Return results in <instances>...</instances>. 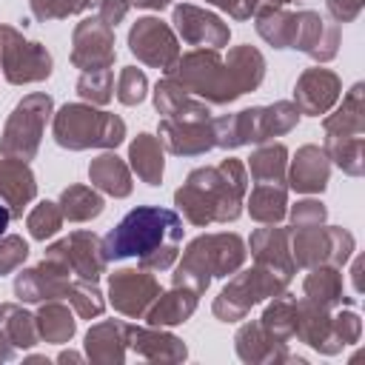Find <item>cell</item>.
Returning a JSON list of instances; mask_svg holds the SVG:
<instances>
[{
	"label": "cell",
	"instance_id": "obj_1",
	"mask_svg": "<svg viewBox=\"0 0 365 365\" xmlns=\"http://www.w3.org/2000/svg\"><path fill=\"white\" fill-rule=\"evenodd\" d=\"M208 106H228L242 94L259 88L265 80V57L254 46H234L222 57L220 48H194L180 54L165 74Z\"/></svg>",
	"mask_w": 365,
	"mask_h": 365
},
{
	"label": "cell",
	"instance_id": "obj_2",
	"mask_svg": "<svg viewBox=\"0 0 365 365\" xmlns=\"http://www.w3.org/2000/svg\"><path fill=\"white\" fill-rule=\"evenodd\" d=\"M182 234L185 228L177 211L160 205H137L103 237V254L108 262L137 257L140 268L160 274L177 262Z\"/></svg>",
	"mask_w": 365,
	"mask_h": 365
},
{
	"label": "cell",
	"instance_id": "obj_3",
	"mask_svg": "<svg viewBox=\"0 0 365 365\" xmlns=\"http://www.w3.org/2000/svg\"><path fill=\"white\" fill-rule=\"evenodd\" d=\"M248 194V171L237 157H225L220 165L194 168L174 191V205L185 222L205 228L214 222H234L242 214Z\"/></svg>",
	"mask_w": 365,
	"mask_h": 365
},
{
	"label": "cell",
	"instance_id": "obj_4",
	"mask_svg": "<svg viewBox=\"0 0 365 365\" xmlns=\"http://www.w3.org/2000/svg\"><path fill=\"white\" fill-rule=\"evenodd\" d=\"M245 257H248V251H245V242L240 234H231V231L200 234L182 251V257L171 274V285H185V288L202 294V291H208L214 277H231L234 271H240L245 265Z\"/></svg>",
	"mask_w": 365,
	"mask_h": 365
},
{
	"label": "cell",
	"instance_id": "obj_5",
	"mask_svg": "<svg viewBox=\"0 0 365 365\" xmlns=\"http://www.w3.org/2000/svg\"><path fill=\"white\" fill-rule=\"evenodd\" d=\"M299 108L291 100H277L271 106H251L237 114H222L214 120V143L217 148H240V145H262L274 137L288 134L299 123Z\"/></svg>",
	"mask_w": 365,
	"mask_h": 365
},
{
	"label": "cell",
	"instance_id": "obj_6",
	"mask_svg": "<svg viewBox=\"0 0 365 365\" xmlns=\"http://www.w3.org/2000/svg\"><path fill=\"white\" fill-rule=\"evenodd\" d=\"M54 143L68 151L86 148H106L114 151L125 140L123 117L103 111L91 103H66L51 114Z\"/></svg>",
	"mask_w": 365,
	"mask_h": 365
},
{
	"label": "cell",
	"instance_id": "obj_7",
	"mask_svg": "<svg viewBox=\"0 0 365 365\" xmlns=\"http://www.w3.org/2000/svg\"><path fill=\"white\" fill-rule=\"evenodd\" d=\"M288 282H291V277L254 262L251 268H245V271L240 268L231 274L228 285L217 294L211 311L220 322H240L262 299H271V297L288 291Z\"/></svg>",
	"mask_w": 365,
	"mask_h": 365
},
{
	"label": "cell",
	"instance_id": "obj_8",
	"mask_svg": "<svg viewBox=\"0 0 365 365\" xmlns=\"http://www.w3.org/2000/svg\"><path fill=\"white\" fill-rule=\"evenodd\" d=\"M54 114V100L43 91L26 94L9 114L3 134H0V154L14 160H34L40 151V140L46 131V123Z\"/></svg>",
	"mask_w": 365,
	"mask_h": 365
},
{
	"label": "cell",
	"instance_id": "obj_9",
	"mask_svg": "<svg viewBox=\"0 0 365 365\" xmlns=\"http://www.w3.org/2000/svg\"><path fill=\"white\" fill-rule=\"evenodd\" d=\"M291 257L297 268L336 265L342 268L356 248V240L348 228L339 225H314V228H291Z\"/></svg>",
	"mask_w": 365,
	"mask_h": 365
},
{
	"label": "cell",
	"instance_id": "obj_10",
	"mask_svg": "<svg viewBox=\"0 0 365 365\" xmlns=\"http://www.w3.org/2000/svg\"><path fill=\"white\" fill-rule=\"evenodd\" d=\"M54 60L37 40H26L20 29L0 26V71L11 86L43 83L51 77Z\"/></svg>",
	"mask_w": 365,
	"mask_h": 365
},
{
	"label": "cell",
	"instance_id": "obj_11",
	"mask_svg": "<svg viewBox=\"0 0 365 365\" xmlns=\"http://www.w3.org/2000/svg\"><path fill=\"white\" fill-rule=\"evenodd\" d=\"M128 51L148 68H160L168 74L180 60V37L160 17H140L128 29Z\"/></svg>",
	"mask_w": 365,
	"mask_h": 365
},
{
	"label": "cell",
	"instance_id": "obj_12",
	"mask_svg": "<svg viewBox=\"0 0 365 365\" xmlns=\"http://www.w3.org/2000/svg\"><path fill=\"white\" fill-rule=\"evenodd\" d=\"M46 257L63 262L71 271V277L88 279V282H97L106 274V265H108V259L103 254V240L94 231H86V228L71 231L68 237L51 242L46 248Z\"/></svg>",
	"mask_w": 365,
	"mask_h": 365
},
{
	"label": "cell",
	"instance_id": "obj_13",
	"mask_svg": "<svg viewBox=\"0 0 365 365\" xmlns=\"http://www.w3.org/2000/svg\"><path fill=\"white\" fill-rule=\"evenodd\" d=\"M160 282L154 279V271L145 268H120L108 277V302L117 314L125 319H143L151 302L160 297Z\"/></svg>",
	"mask_w": 365,
	"mask_h": 365
},
{
	"label": "cell",
	"instance_id": "obj_14",
	"mask_svg": "<svg viewBox=\"0 0 365 365\" xmlns=\"http://www.w3.org/2000/svg\"><path fill=\"white\" fill-rule=\"evenodd\" d=\"M114 60V29L100 17H83L71 31V66L80 71H100L111 68Z\"/></svg>",
	"mask_w": 365,
	"mask_h": 365
},
{
	"label": "cell",
	"instance_id": "obj_15",
	"mask_svg": "<svg viewBox=\"0 0 365 365\" xmlns=\"http://www.w3.org/2000/svg\"><path fill=\"white\" fill-rule=\"evenodd\" d=\"M171 29L177 31V37L185 43V46H194V48H225L228 40H231V29L228 23H222L220 14L214 11H205L194 3H180L174 6L171 11Z\"/></svg>",
	"mask_w": 365,
	"mask_h": 365
},
{
	"label": "cell",
	"instance_id": "obj_16",
	"mask_svg": "<svg viewBox=\"0 0 365 365\" xmlns=\"http://www.w3.org/2000/svg\"><path fill=\"white\" fill-rule=\"evenodd\" d=\"M68 282H71V271L63 262H57L51 257H43L37 265L23 268L14 277V297L23 305H40V302H48V299H66Z\"/></svg>",
	"mask_w": 365,
	"mask_h": 365
},
{
	"label": "cell",
	"instance_id": "obj_17",
	"mask_svg": "<svg viewBox=\"0 0 365 365\" xmlns=\"http://www.w3.org/2000/svg\"><path fill=\"white\" fill-rule=\"evenodd\" d=\"M339 94H342V80L331 68L314 66L297 77L291 103L299 108V114L319 117V114H328L339 103Z\"/></svg>",
	"mask_w": 365,
	"mask_h": 365
},
{
	"label": "cell",
	"instance_id": "obj_18",
	"mask_svg": "<svg viewBox=\"0 0 365 365\" xmlns=\"http://www.w3.org/2000/svg\"><path fill=\"white\" fill-rule=\"evenodd\" d=\"M339 37H342L339 23L325 20L319 11H311V9L297 11V34L291 48L308 54L317 63H328L339 51Z\"/></svg>",
	"mask_w": 365,
	"mask_h": 365
},
{
	"label": "cell",
	"instance_id": "obj_19",
	"mask_svg": "<svg viewBox=\"0 0 365 365\" xmlns=\"http://www.w3.org/2000/svg\"><path fill=\"white\" fill-rule=\"evenodd\" d=\"M157 140L174 157H200L217 148L214 120H160Z\"/></svg>",
	"mask_w": 365,
	"mask_h": 365
},
{
	"label": "cell",
	"instance_id": "obj_20",
	"mask_svg": "<svg viewBox=\"0 0 365 365\" xmlns=\"http://www.w3.org/2000/svg\"><path fill=\"white\" fill-rule=\"evenodd\" d=\"M294 336L299 342H305L308 348L325 354V356H334L339 354L345 345L336 339L334 334V314L331 308L325 305H317L311 299H297V328H294Z\"/></svg>",
	"mask_w": 365,
	"mask_h": 365
},
{
	"label": "cell",
	"instance_id": "obj_21",
	"mask_svg": "<svg viewBox=\"0 0 365 365\" xmlns=\"http://www.w3.org/2000/svg\"><path fill=\"white\" fill-rule=\"evenodd\" d=\"M331 177V160L325 154V148L308 143L299 145L294 160H288V174H285V185L297 194H319L325 191Z\"/></svg>",
	"mask_w": 365,
	"mask_h": 365
},
{
	"label": "cell",
	"instance_id": "obj_22",
	"mask_svg": "<svg viewBox=\"0 0 365 365\" xmlns=\"http://www.w3.org/2000/svg\"><path fill=\"white\" fill-rule=\"evenodd\" d=\"M125 345L145 362H182L188 356V348L180 336L168 334L165 328H140L125 322Z\"/></svg>",
	"mask_w": 365,
	"mask_h": 365
},
{
	"label": "cell",
	"instance_id": "obj_23",
	"mask_svg": "<svg viewBox=\"0 0 365 365\" xmlns=\"http://www.w3.org/2000/svg\"><path fill=\"white\" fill-rule=\"evenodd\" d=\"M234 348H237V356L242 362H251V365H271V362H302L299 356L288 354V342L282 339H274L262 325L259 319L254 322H245L237 336H234Z\"/></svg>",
	"mask_w": 365,
	"mask_h": 365
},
{
	"label": "cell",
	"instance_id": "obj_24",
	"mask_svg": "<svg viewBox=\"0 0 365 365\" xmlns=\"http://www.w3.org/2000/svg\"><path fill=\"white\" fill-rule=\"evenodd\" d=\"M291 228H282L279 222L274 225H262L251 234L248 240V248H251V257L257 265H265V268H274L285 277H294L297 265H294V257H291Z\"/></svg>",
	"mask_w": 365,
	"mask_h": 365
},
{
	"label": "cell",
	"instance_id": "obj_25",
	"mask_svg": "<svg viewBox=\"0 0 365 365\" xmlns=\"http://www.w3.org/2000/svg\"><path fill=\"white\" fill-rule=\"evenodd\" d=\"M37 197V180L29 163L0 154V202L9 205L11 217H23L26 205Z\"/></svg>",
	"mask_w": 365,
	"mask_h": 365
},
{
	"label": "cell",
	"instance_id": "obj_26",
	"mask_svg": "<svg viewBox=\"0 0 365 365\" xmlns=\"http://www.w3.org/2000/svg\"><path fill=\"white\" fill-rule=\"evenodd\" d=\"M154 106L165 120H211V106L171 77H163L154 86Z\"/></svg>",
	"mask_w": 365,
	"mask_h": 365
},
{
	"label": "cell",
	"instance_id": "obj_27",
	"mask_svg": "<svg viewBox=\"0 0 365 365\" xmlns=\"http://www.w3.org/2000/svg\"><path fill=\"white\" fill-rule=\"evenodd\" d=\"M86 356L97 365H123L128 345H125V322L123 319H103L88 328L86 334Z\"/></svg>",
	"mask_w": 365,
	"mask_h": 365
},
{
	"label": "cell",
	"instance_id": "obj_28",
	"mask_svg": "<svg viewBox=\"0 0 365 365\" xmlns=\"http://www.w3.org/2000/svg\"><path fill=\"white\" fill-rule=\"evenodd\" d=\"M325 137H362L365 134V86L354 83L342 103L322 120Z\"/></svg>",
	"mask_w": 365,
	"mask_h": 365
},
{
	"label": "cell",
	"instance_id": "obj_29",
	"mask_svg": "<svg viewBox=\"0 0 365 365\" xmlns=\"http://www.w3.org/2000/svg\"><path fill=\"white\" fill-rule=\"evenodd\" d=\"M200 294L185 288V285H174L171 291H160V297L151 302V308L145 311V322L154 328H171V325H182L185 319H191V314L197 311Z\"/></svg>",
	"mask_w": 365,
	"mask_h": 365
},
{
	"label": "cell",
	"instance_id": "obj_30",
	"mask_svg": "<svg viewBox=\"0 0 365 365\" xmlns=\"http://www.w3.org/2000/svg\"><path fill=\"white\" fill-rule=\"evenodd\" d=\"M88 180L97 191L108 194V197H128L134 182H131V168L123 157H117L114 151H103L100 157H94L88 163Z\"/></svg>",
	"mask_w": 365,
	"mask_h": 365
},
{
	"label": "cell",
	"instance_id": "obj_31",
	"mask_svg": "<svg viewBox=\"0 0 365 365\" xmlns=\"http://www.w3.org/2000/svg\"><path fill=\"white\" fill-rule=\"evenodd\" d=\"M302 294L305 299L325 305V308H342V305H354V297H345V285H342V274L336 265H317L308 268V277L302 282Z\"/></svg>",
	"mask_w": 365,
	"mask_h": 365
},
{
	"label": "cell",
	"instance_id": "obj_32",
	"mask_svg": "<svg viewBox=\"0 0 365 365\" xmlns=\"http://www.w3.org/2000/svg\"><path fill=\"white\" fill-rule=\"evenodd\" d=\"M245 205L254 222L274 225L282 222L288 214V185L279 182H257L251 194H245Z\"/></svg>",
	"mask_w": 365,
	"mask_h": 365
},
{
	"label": "cell",
	"instance_id": "obj_33",
	"mask_svg": "<svg viewBox=\"0 0 365 365\" xmlns=\"http://www.w3.org/2000/svg\"><path fill=\"white\" fill-rule=\"evenodd\" d=\"M254 26L257 34L274 46V48H291L294 46V34H297V11H288L282 6H271L262 3L254 14Z\"/></svg>",
	"mask_w": 365,
	"mask_h": 365
},
{
	"label": "cell",
	"instance_id": "obj_34",
	"mask_svg": "<svg viewBox=\"0 0 365 365\" xmlns=\"http://www.w3.org/2000/svg\"><path fill=\"white\" fill-rule=\"evenodd\" d=\"M128 160L145 185H160L165 174V148L154 134H137L128 145Z\"/></svg>",
	"mask_w": 365,
	"mask_h": 365
},
{
	"label": "cell",
	"instance_id": "obj_35",
	"mask_svg": "<svg viewBox=\"0 0 365 365\" xmlns=\"http://www.w3.org/2000/svg\"><path fill=\"white\" fill-rule=\"evenodd\" d=\"M0 339H6L14 351L17 348H34L40 342L34 314H29L17 302H3L0 305Z\"/></svg>",
	"mask_w": 365,
	"mask_h": 365
},
{
	"label": "cell",
	"instance_id": "obj_36",
	"mask_svg": "<svg viewBox=\"0 0 365 365\" xmlns=\"http://www.w3.org/2000/svg\"><path fill=\"white\" fill-rule=\"evenodd\" d=\"M34 322H37V334L43 342H54V345H63L74 336L77 331V319L74 314L68 311V305H63L60 299H48V302H40L37 314H34Z\"/></svg>",
	"mask_w": 365,
	"mask_h": 365
},
{
	"label": "cell",
	"instance_id": "obj_37",
	"mask_svg": "<svg viewBox=\"0 0 365 365\" xmlns=\"http://www.w3.org/2000/svg\"><path fill=\"white\" fill-rule=\"evenodd\" d=\"M254 182H279L285 185V174H288V148L282 143H262L251 157H248V168Z\"/></svg>",
	"mask_w": 365,
	"mask_h": 365
},
{
	"label": "cell",
	"instance_id": "obj_38",
	"mask_svg": "<svg viewBox=\"0 0 365 365\" xmlns=\"http://www.w3.org/2000/svg\"><path fill=\"white\" fill-rule=\"evenodd\" d=\"M57 205L63 211V220H68V222L97 220L106 208V202H103V197L94 185H68V188H63Z\"/></svg>",
	"mask_w": 365,
	"mask_h": 365
},
{
	"label": "cell",
	"instance_id": "obj_39",
	"mask_svg": "<svg viewBox=\"0 0 365 365\" xmlns=\"http://www.w3.org/2000/svg\"><path fill=\"white\" fill-rule=\"evenodd\" d=\"M259 325L274 336V339H294V328H297V297L282 291L277 297H271V305L262 311Z\"/></svg>",
	"mask_w": 365,
	"mask_h": 365
},
{
	"label": "cell",
	"instance_id": "obj_40",
	"mask_svg": "<svg viewBox=\"0 0 365 365\" xmlns=\"http://www.w3.org/2000/svg\"><path fill=\"white\" fill-rule=\"evenodd\" d=\"M325 154L348 177L365 174V137H325Z\"/></svg>",
	"mask_w": 365,
	"mask_h": 365
},
{
	"label": "cell",
	"instance_id": "obj_41",
	"mask_svg": "<svg viewBox=\"0 0 365 365\" xmlns=\"http://www.w3.org/2000/svg\"><path fill=\"white\" fill-rule=\"evenodd\" d=\"M66 299L71 302V308L80 319H97L106 311L103 291L97 288V282H88V279H71L68 291H66Z\"/></svg>",
	"mask_w": 365,
	"mask_h": 365
},
{
	"label": "cell",
	"instance_id": "obj_42",
	"mask_svg": "<svg viewBox=\"0 0 365 365\" xmlns=\"http://www.w3.org/2000/svg\"><path fill=\"white\" fill-rule=\"evenodd\" d=\"M77 94L83 103L91 106H108L114 97V71L100 68V71H83L77 80Z\"/></svg>",
	"mask_w": 365,
	"mask_h": 365
},
{
	"label": "cell",
	"instance_id": "obj_43",
	"mask_svg": "<svg viewBox=\"0 0 365 365\" xmlns=\"http://www.w3.org/2000/svg\"><path fill=\"white\" fill-rule=\"evenodd\" d=\"M26 228H29V234H31L34 240H40V242L51 240V237L63 228V211H60V205L51 202V200L37 202V205L29 211V217H26Z\"/></svg>",
	"mask_w": 365,
	"mask_h": 365
},
{
	"label": "cell",
	"instance_id": "obj_44",
	"mask_svg": "<svg viewBox=\"0 0 365 365\" xmlns=\"http://www.w3.org/2000/svg\"><path fill=\"white\" fill-rule=\"evenodd\" d=\"M97 0H29L34 20L48 23V20H66L71 14H83L94 6Z\"/></svg>",
	"mask_w": 365,
	"mask_h": 365
},
{
	"label": "cell",
	"instance_id": "obj_45",
	"mask_svg": "<svg viewBox=\"0 0 365 365\" xmlns=\"http://www.w3.org/2000/svg\"><path fill=\"white\" fill-rule=\"evenodd\" d=\"M117 100L123 103V106H137V103H143L145 100V94H148V77H145V71L143 68H137V66H125L123 71H120V77H117Z\"/></svg>",
	"mask_w": 365,
	"mask_h": 365
},
{
	"label": "cell",
	"instance_id": "obj_46",
	"mask_svg": "<svg viewBox=\"0 0 365 365\" xmlns=\"http://www.w3.org/2000/svg\"><path fill=\"white\" fill-rule=\"evenodd\" d=\"M285 217H291V228H314L328 220V208L322 200L305 197V200H297V205H291Z\"/></svg>",
	"mask_w": 365,
	"mask_h": 365
},
{
	"label": "cell",
	"instance_id": "obj_47",
	"mask_svg": "<svg viewBox=\"0 0 365 365\" xmlns=\"http://www.w3.org/2000/svg\"><path fill=\"white\" fill-rule=\"evenodd\" d=\"M29 257V242L17 234H3L0 237V277L17 271Z\"/></svg>",
	"mask_w": 365,
	"mask_h": 365
},
{
	"label": "cell",
	"instance_id": "obj_48",
	"mask_svg": "<svg viewBox=\"0 0 365 365\" xmlns=\"http://www.w3.org/2000/svg\"><path fill=\"white\" fill-rule=\"evenodd\" d=\"M334 334L342 345H354L362 336V319L354 311H336L334 314Z\"/></svg>",
	"mask_w": 365,
	"mask_h": 365
},
{
	"label": "cell",
	"instance_id": "obj_49",
	"mask_svg": "<svg viewBox=\"0 0 365 365\" xmlns=\"http://www.w3.org/2000/svg\"><path fill=\"white\" fill-rule=\"evenodd\" d=\"M211 6H217L220 11H225L234 20H251L257 14V9L262 6V0H205Z\"/></svg>",
	"mask_w": 365,
	"mask_h": 365
},
{
	"label": "cell",
	"instance_id": "obj_50",
	"mask_svg": "<svg viewBox=\"0 0 365 365\" xmlns=\"http://www.w3.org/2000/svg\"><path fill=\"white\" fill-rule=\"evenodd\" d=\"M128 9H131L128 0H97V17H100L106 26H111V29H117V26L125 20Z\"/></svg>",
	"mask_w": 365,
	"mask_h": 365
},
{
	"label": "cell",
	"instance_id": "obj_51",
	"mask_svg": "<svg viewBox=\"0 0 365 365\" xmlns=\"http://www.w3.org/2000/svg\"><path fill=\"white\" fill-rule=\"evenodd\" d=\"M365 0H325V9L334 23H354L362 11Z\"/></svg>",
	"mask_w": 365,
	"mask_h": 365
},
{
	"label": "cell",
	"instance_id": "obj_52",
	"mask_svg": "<svg viewBox=\"0 0 365 365\" xmlns=\"http://www.w3.org/2000/svg\"><path fill=\"white\" fill-rule=\"evenodd\" d=\"M362 265H365V259H362V257H356V259H354V268H351L354 294H362Z\"/></svg>",
	"mask_w": 365,
	"mask_h": 365
},
{
	"label": "cell",
	"instance_id": "obj_53",
	"mask_svg": "<svg viewBox=\"0 0 365 365\" xmlns=\"http://www.w3.org/2000/svg\"><path fill=\"white\" fill-rule=\"evenodd\" d=\"M128 3L137 9H151V11H163L171 6V0H128Z\"/></svg>",
	"mask_w": 365,
	"mask_h": 365
},
{
	"label": "cell",
	"instance_id": "obj_54",
	"mask_svg": "<svg viewBox=\"0 0 365 365\" xmlns=\"http://www.w3.org/2000/svg\"><path fill=\"white\" fill-rule=\"evenodd\" d=\"M14 217H11V211H9V205H3L0 202V237L6 234V228H9V222H11Z\"/></svg>",
	"mask_w": 365,
	"mask_h": 365
},
{
	"label": "cell",
	"instance_id": "obj_55",
	"mask_svg": "<svg viewBox=\"0 0 365 365\" xmlns=\"http://www.w3.org/2000/svg\"><path fill=\"white\" fill-rule=\"evenodd\" d=\"M9 359H14V348L6 339H0V362H9Z\"/></svg>",
	"mask_w": 365,
	"mask_h": 365
},
{
	"label": "cell",
	"instance_id": "obj_56",
	"mask_svg": "<svg viewBox=\"0 0 365 365\" xmlns=\"http://www.w3.org/2000/svg\"><path fill=\"white\" fill-rule=\"evenodd\" d=\"M83 356L80 354H74V351H60L57 354V362H80Z\"/></svg>",
	"mask_w": 365,
	"mask_h": 365
},
{
	"label": "cell",
	"instance_id": "obj_57",
	"mask_svg": "<svg viewBox=\"0 0 365 365\" xmlns=\"http://www.w3.org/2000/svg\"><path fill=\"white\" fill-rule=\"evenodd\" d=\"M262 3H271V6H288V3H294V0H262Z\"/></svg>",
	"mask_w": 365,
	"mask_h": 365
}]
</instances>
